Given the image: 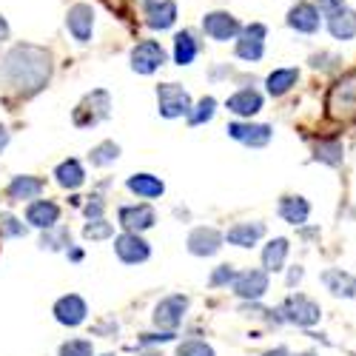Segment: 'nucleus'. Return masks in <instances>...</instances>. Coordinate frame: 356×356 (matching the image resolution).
Listing matches in <instances>:
<instances>
[{"instance_id":"nucleus-1","label":"nucleus","mask_w":356,"mask_h":356,"mask_svg":"<svg viewBox=\"0 0 356 356\" xmlns=\"http://www.w3.org/2000/svg\"><path fill=\"white\" fill-rule=\"evenodd\" d=\"M49 74H51L49 51L40 46H32V43L15 46L3 57V66H0V80H3L9 88H15V92H26V95L43 88Z\"/></svg>"},{"instance_id":"nucleus-2","label":"nucleus","mask_w":356,"mask_h":356,"mask_svg":"<svg viewBox=\"0 0 356 356\" xmlns=\"http://www.w3.org/2000/svg\"><path fill=\"white\" fill-rule=\"evenodd\" d=\"M319 316H322L319 305L302 293H291L282 305V319H288L291 325H296V328H311V325L319 322Z\"/></svg>"},{"instance_id":"nucleus-3","label":"nucleus","mask_w":356,"mask_h":356,"mask_svg":"<svg viewBox=\"0 0 356 356\" xmlns=\"http://www.w3.org/2000/svg\"><path fill=\"white\" fill-rule=\"evenodd\" d=\"M157 106H160V114L174 120V117H183L191 111V97L183 86L177 83H163L157 86Z\"/></svg>"},{"instance_id":"nucleus-4","label":"nucleus","mask_w":356,"mask_h":356,"mask_svg":"<svg viewBox=\"0 0 356 356\" xmlns=\"http://www.w3.org/2000/svg\"><path fill=\"white\" fill-rule=\"evenodd\" d=\"M165 63V51L157 40H143L131 49V69L137 74H152Z\"/></svg>"},{"instance_id":"nucleus-5","label":"nucleus","mask_w":356,"mask_h":356,"mask_svg":"<svg viewBox=\"0 0 356 356\" xmlns=\"http://www.w3.org/2000/svg\"><path fill=\"white\" fill-rule=\"evenodd\" d=\"M186 311H188V300H186V296H180V293H174V296H165L163 302H157V308H154L152 319H154L157 328L174 331L177 325L183 322Z\"/></svg>"},{"instance_id":"nucleus-6","label":"nucleus","mask_w":356,"mask_h":356,"mask_svg":"<svg viewBox=\"0 0 356 356\" xmlns=\"http://www.w3.org/2000/svg\"><path fill=\"white\" fill-rule=\"evenodd\" d=\"M265 51V26L262 23H251L245 29H240V40H236V57L254 63L259 60Z\"/></svg>"},{"instance_id":"nucleus-7","label":"nucleus","mask_w":356,"mask_h":356,"mask_svg":"<svg viewBox=\"0 0 356 356\" xmlns=\"http://www.w3.org/2000/svg\"><path fill=\"white\" fill-rule=\"evenodd\" d=\"M202 29H205V35H209L211 40H220V43H225V40H234L236 35H240V20H236L234 15H228V12H211V15H205L202 17Z\"/></svg>"},{"instance_id":"nucleus-8","label":"nucleus","mask_w":356,"mask_h":356,"mask_svg":"<svg viewBox=\"0 0 356 356\" xmlns=\"http://www.w3.org/2000/svg\"><path fill=\"white\" fill-rule=\"evenodd\" d=\"M114 251H117V257H120L126 265L145 262V259H148V254H152L148 243L143 240L140 234H134V231H126V234L117 236V240H114Z\"/></svg>"},{"instance_id":"nucleus-9","label":"nucleus","mask_w":356,"mask_h":356,"mask_svg":"<svg viewBox=\"0 0 356 356\" xmlns=\"http://www.w3.org/2000/svg\"><path fill=\"white\" fill-rule=\"evenodd\" d=\"M66 26L77 43H88L92 40V29H95V9L88 3H74L66 15Z\"/></svg>"},{"instance_id":"nucleus-10","label":"nucleus","mask_w":356,"mask_h":356,"mask_svg":"<svg viewBox=\"0 0 356 356\" xmlns=\"http://www.w3.org/2000/svg\"><path fill=\"white\" fill-rule=\"evenodd\" d=\"M328 111L334 117L350 114L356 111V77H345L342 83H337L328 95Z\"/></svg>"},{"instance_id":"nucleus-11","label":"nucleus","mask_w":356,"mask_h":356,"mask_svg":"<svg viewBox=\"0 0 356 356\" xmlns=\"http://www.w3.org/2000/svg\"><path fill=\"white\" fill-rule=\"evenodd\" d=\"M265 291H268V271H243L236 274L234 280V293L243 296V300H259V296H265Z\"/></svg>"},{"instance_id":"nucleus-12","label":"nucleus","mask_w":356,"mask_h":356,"mask_svg":"<svg viewBox=\"0 0 356 356\" xmlns=\"http://www.w3.org/2000/svg\"><path fill=\"white\" fill-rule=\"evenodd\" d=\"M86 314H88V308L83 302V296H77V293H66L54 302V319L60 325H69V328H77L86 319Z\"/></svg>"},{"instance_id":"nucleus-13","label":"nucleus","mask_w":356,"mask_h":356,"mask_svg":"<svg viewBox=\"0 0 356 356\" xmlns=\"http://www.w3.org/2000/svg\"><path fill=\"white\" fill-rule=\"evenodd\" d=\"M288 26L296 29V32H302V35L319 32V6L308 3V0H300V3L288 12Z\"/></svg>"},{"instance_id":"nucleus-14","label":"nucleus","mask_w":356,"mask_h":356,"mask_svg":"<svg viewBox=\"0 0 356 356\" xmlns=\"http://www.w3.org/2000/svg\"><path fill=\"white\" fill-rule=\"evenodd\" d=\"M222 248V234L214 228H194L188 236V251L194 257H214Z\"/></svg>"},{"instance_id":"nucleus-15","label":"nucleus","mask_w":356,"mask_h":356,"mask_svg":"<svg viewBox=\"0 0 356 356\" xmlns=\"http://www.w3.org/2000/svg\"><path fill=\"white\" fill-rule=\"evenodd\" d=\"M154 220H157V214H154L152 205H123L120 209V225L126 231H134V234L148 231L154 225Z\"/></svg>"},{"instance_id":"nucleus-16","label":"nucleus","mask_w":356,"mask_h":356,"mask_svg":"<svg viewBox=\"0 0 356 356\" xmlns=\"http://www.w3.org/2000/svg\"><path fill=\"white\" fill-rule=\"evenodd\" d=\"M228 134L234 137V140H240V143H245V145H251V148H262V145H268V140H271V126H254V123H231L228 126Z\"/></svg>"},{"instance_id":"nucleus-17","label":"nucleus","mask_w":356,"mask_h":356,"mask_svg":"<svg viewBox=\"0 0 356 356\" xmlns=\"http://www.w3.org/2000/svg\"><path fill=\"white\" fill-rule=\"evenodd\" d=\"M225 108H228L231 114H236V117H254V114L262 108V95L254 92V88H240L236 95L228 97Z\"/></svg>"},{"instance_id":"nucleus-18","label":"nucleus","mask_w":356,"mask_h":356,"mask_svg":"<svg viewBox=\"0 0 356 356\" xmlns=\"http://www.w3.org/2000/svg\"><path fill=\"white\" fill-rule=\"evenodd\" d=\"M57 220H60V209L51 200H38L26 211V222H32L35 228H54Z\"/></svg>"},{"instance_id":"nucleus-19","label":"nucleus","mask_w":356,"mask_h":356,"mask_svg":"<svg viewBox=\"0 0 356 356\" xmlns=\"http://www.w3.org/2000/svg\"><path fill=\"white\" fill-rule=\"evenodd\" d=\"M265 236V225L262 222H240V225H234L228 234H225V240L236 248H251L257 245L259 240Z\"/></svg>"},{"instance_id":"nucleus-20","label":"nucleus","mask_w":356,"mask_h":356,"mask_svg":"<svg viewBox=\"0 0 356 356\" xmlns=\"http://www.w3.org/2000/svg\"><path fill=\"white\" fill-rule=\"evenodd\" d=\"M177 20V3L174 0H152L145 9V23L152 29H168L171 23Z\"/></svg>"},{"instance_id":"nucleus-21","label":"nucleus","mask_w":356,"mask_h":356,"mask_svg":"<svg viewBox=\"0 0 356 356\" xmlns=\"http://www.w3.org/2000/svg\"><path fill=\"white\" fill-rule=\"evenodd\" d=\"M322 282H325V288H328L334 296H345V300L356 296V277L348 274V271L331 268V271H325V274H322Z\"/></svg>"},{"instance_id":"nucleus-22","label":"nucleus","mask_w":356,"mask_h":356,"mask_svg":"<svg viewBox=\"0 0 356 356\" xmlns=\"http://www.w3.org/2000/svg\"><path fill=\"white\" fill-rule=\"evenodd\" d=\"M328 32L337 40H353L356 38V12L345 6L337 15H328Z\"/></svg>"},{"instance_id":"nucleus-23","label":"nucleus","mask_w":356,"mask_h":356,"mask_svg":"<svg viewBox=\"0 0 356 356\" xmlns=\"http://www.w3.org/2000/svg\"><path fill=\"white\" fill-rule=\"evenodd\" d=\"M126 186H129V191H134L137 197H145V200H154V197H160L165 191L163 180L154 177V174H134V177H129Z\"/></svg>"},{"instance_id":"nucleus-24","label":"nucleus","mask_w":356,"mask_h":356,"mask_svg":"<svg viewBox=\"0 0 356 356\" xmlns=\"http://www.w3.org/2000/svg\"><path fill=\"white\" fill-rule=\"evenodd\" d=\"M308 214H311V205L302 197H285L280 202V217L285 222H291V225H302L308 220Z\"/></svg>"},{"instance_id":"nucleus-25","label":"nucleus","mask_w":356,"mask_h":356,"mask_svg":"<svg viewBox=\"0 0 356 356\" xmlns=\"http://www.w3.org/2000/svg\"><path fill=\"white\" fill-rule=\"evenodd\" d=\"M288 240H282V236H277V240H271L268 245H265L262 251V265H265V271H282V265H285V257H288Z\"/></svg>"},{"instance_id":"nucleus-26","label":"nucleus","mask_w":356,"mask_h":356,"mask_svg":"<svg viewBox=\"0 0 356 356\" xmlns=\"http://www.w3.org/2000/svg\"><path fill=\"white\" fill-rule=\"evenodd\" d=\"M54 177H57V183H60L63 188H80L83 180H86V171L77 160H63L60 165L54 168Z\"/></svg>"},{"instance_id":"nucleus-27","label":"nucleus","mask_w":356,"mask_h":356,"mask_svg":"<svg viewBox=\"0 0 356 356\" xmlns=\"http://www.w3.org/2000/svg\"><path fill=\"white\" fill-rule=\"evenodd\" d=\"M43 191V183L38 180V177H15V180L9 183V197L23 202V200H35L40 197Z\"/></svg>"},{"instance_id":"nucleus-28","label":"nucleus","mask_w":356,"mask_h":356,"mask_svg":"<svg viewBox=\"0 0 356 356\" xmlns=\"http://www.w3.org/2000/svg\"><path fill=\"white\" fill-rule=\"evenodd\" d=\"M197 57V40L191 32H180L174 38V60L177 66H188Z\"/></svg>"},{"instance_id":"nucleus-29","label":"nucleus","mask_w":356,"mask_h":356,"mask_svg":"<svg viewBox=\"0 0 356 356\" xmlns=\"http://www.w3.org/2000/svg\"><path fill=\"white\" fill-rule=\"evenodd\" d=\"M296 80H300V72H296V69H277V72L268 74L265 86H268V92H271L274 97H280V95L288 92V88H291Z\"/></svg>"},{"instance_id":"nucleus-30","label":"nucleus","mask_w":356,"mask_h":356,"mask_svg":"<svg viewBox=\"0 0 356 356\" xmlns=\"http://www.w3.org/2000/svg\"><path fill=\"white\" fill-rule=\"evenodd\" d=\"M342 143L339 140H319L314 148V160L328 163V165H342Z\"/></svg>"},{"instance_id":"nucleus-31","label":"nucleus","mask_w":356,"mask_h":356,"mask_svg":"<svg viewBox=\"0 0 356 356\" xmlns=\"http://www.w3.org/2000/svg\"><path fill=\"white\" fill-rule=\"evenodd\" d=\"M88 157H92V165H108V163H114L117 157H120V145L106 140L97 148H92V154H88Z\"/></svg>"},{"instance_id":"nucleus-32","label":"nucleus","mask_w":356,"mask_h":356,"mask_svg":"<svg viewBox=\"0 0 356 356\" xmlns=\"http://www.w3.org/2000/svg\"><path fill=\"white\" fill-rule=\"evenodd\" d=\"M214 111H217V100H214V97H202V100L197 103V108L188 111V123H191V126L209 123L211 117H214Z\"/></svg>"},{"instance_id":"nucleus-33","label":"nucleus","mask_w":356,"mask_h":356,"mask_svg":"<svg viewBox=\"0 0 356 356\" xmlns=\"http://www.w3.org/2000/svg\"><path fill=\"white\" fill-rule=\"evenodd\" d=\"M111 234H114V225L106 222L103 217H100V220H92V222L83 228V236H86V240H108Z\"/></svg>"},{"instance_id":"nucleus-34","label":"nucleus","mask_w":356,"mask_h":356,"mask_svg":"<svg viewBox=\"0 0 356 356\" xmlns=\"http://www.w3.org/2000/svg\"><path fill=\"white\" fill-rule=\"evenodd\" d=\"M177 356H214V348L200 342V339H188L177 348Z\"/></svg>"},{"instance_id":"nucleus-35","label":"nucleus","mask_w":356,"mask_h":356,"mask_svg":"<svg viewBox=\"0 0 356 356\" xmlns=\"http://www.w3.org/2000/svg\"><path fill=\"white\" fill-rule=\"evenodd\" d=\"M57 356H92V342H86V339H72L60 348V353Z\"/></svg>"},{"instance_id":"nucleus-36","label":"nucleus","mask_w":356,"mask_h":356,"mask_svg":"<svg viewBox=\"0 0 356 356\" xmlns=\"http://www.w3.org/2000/svg\"><path fill=\"white\" fill-rule=\"evenodd\" d=\"M0 234H3V236H20V234H26V228H23V222H17L15 217L0 214Z\"/></svg>"},{"instance_id":"nucleus-37","label":"nucleus","mask_w":356,"mask_h":356,"mask_svg":"<svg viewBox=\"0 0 356 356\" xmlns=\"http://www.w3.org/2000/svg\"><path fill=\"white\" fill-rule=\"evenodd\" d=\"M236 280V271L231 268V265H220V268L211 274V285L217 288V285H228V282H234Z\"/></svg>"},{"instance_id":"nucleus-38","label":"nucleus","mask_w":356,"mask_h":356,"mask_svg":"<svg viewBox=\"0 0 356 356\" xmlns=\"http://www.w3.org/2000/svg\"><path fill=\"white\" fill-rule=\"evenodd\" d=\"M339 9H345V0H319V12L328 17V15H337Z\"/></svg>"},{"instance_id":"nucleus-39","label":"nucleus","mask_w":356,"mask_h":356,"mask_svg":"<svg viewBox=\"0 0 356 356\" xmlns=\"http://www.w3.org/2000/svg\"><path fill=\"white\" fill-rule=\"evenodd\" d=\"M86 217H88V220H100V217H103V202H100V200L88 202V205H86Z\"/></svg>"},{"instance_id":"nucleus-40","label":"nucleus","mask_w":356,"mask_h":356,"mask_svg":"<svg viewBox=\"0 0 356 356\" xmlns=\"http://www.w3.org/2000/svg\"><path fill=\"white\" fill-rule=\"evenodd\" d=\"M300 280H302V268H293V271L288 274V285H296Z\"/></svg>"},{"instance_id":"nucleus-41","label":"nucleus","mask_w":356,"mask_h":356,"mask_svg":"<svg viewBox=\"0 0 356 356\" xmlns=\"http://www.w3.org/2000/svg\"><path fill=\"white\" fill-rule=\"evenodd\" d=\"M6 145H9V131H6L3 126H0V152H3Z\"/></svg>"},{"instance_id":"nucleus-42","label":"nucleus","mask_w":356,"mask_h":356,"mask_svg":"<svg viewBox=\"0 0 356 356\" xmlns=\"http://www.w3.org/2000/svg\"><path fill=\"white\" fill-rule=\"evenodd\" d=\"M6 38H9V23L0 17V40H6Z\"/></svg>"},{"instance_id":"nucleus-43","label":"nucleus","mask_w":356,"mask_h":356,"mask_svg":"<svg viewBox=\"0 0 356 356\" xmlns=\"http://www.w3.org/2000/svg\"><path fill=\"white\" fill-rule=\"evenodd\" d=\"M265 356H291V353H288V348H277V350H268Z\"/></svg>"},{"instance_id":"nucleus-44","label":"nucleus","mask_w":356,"mask_h":356,"mask_svg":"<svg viewBox=\"0 0 356 356\" xmlns=\"http://www.w3.org/2000/svg\"><path fill=\"white\" fill-rule=\"evenodd\" d=\"M302 356H316V353H302Z\"/></svg>"},{"instance_id":"nucleus-45","label":"nucleus","mask_w":356,"mask_h":356,"mask_svg":"<svg viewBox=\"0 0 356 356\" xmlns=\"http://www.w3.org/2000/svg\"><path fill=\"white\" fill-rule=\"evenodd\" d=\"M106 356H111V353H106Z\"/></svg>"}]
</instances>
